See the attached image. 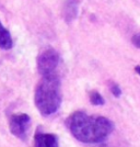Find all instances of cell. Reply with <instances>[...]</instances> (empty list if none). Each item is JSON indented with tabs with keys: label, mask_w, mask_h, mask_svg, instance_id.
<instances>
[{
	"label": "cell",
	"mask_w": 140,
	"mask_h": 147,
	"mask_svg": "<svg viewBox=\"0 0 140 147\" xmlns=\"http://www.w3.org/2000/svg\"><path fill=\"white\" fill-rule=\"evenodd\" d=\"M78 3L77 0H68L65 6V18L67 21H71L73 18H76L77 11H78Z\"/></svg>",
	"instance_id": "cell-7"
},
{
	"label": "cell",
	"mask_w": 140,
	"mask_h": 147,
	"mask_svg": "<svg viewBox=\"0 0 140 147\" xmlns=\"http://www.w3.org/2000/svg\"><path fill=\"white\" fill-rule=\"evenodd\" d=\"M98 147H109L107 145H104V144H102V145H100V146H98Z\"/></svg>",
	"instance_id": "cell-12"
},
{
	"label": "cell",
	"mask_w": 140,
	"mask_h": 147,
	"mask_svg": "<svg viewBox=\"0 0 140 147\" xmlns=\"http://www.w3.org/2000/svg\"><path fill=\"white\" fill-rule=\"evenodd\" d=\"M131 42L134 44L136 47H138L140 49V34H136L133 36V40H131Z\"/></svg>",
	"instance_id": "cell-10"
},
{
	"label": "cell",
	"mask_w": 140,
	"mask_h": 147,
	"mask_svg": "<svg viewBox=\"0 0 140 147\" xmlns=\"http://www.w3.org/2000/svg\"><path fill=\"white\" fill-rule=\"evenodd\" d=\"M59 65V55L54 49H46L37 57V70L42 77H49L57 75V67Z\"/></svg>",
	"instance_id": "cell-3"
},
{
	"label": "cell",
	"mask_w": 140,
	"mask_h": 147,
	"mask_svg": "<svg viewBox=\"0 0 140 147\" xmlns=\"http://www.w3.org/2000/svg\"><path fill=\"white\" fill-rule=\"evenodd\" d=\"M71 134L82 143H101L113 132L114 125L110 119L89 115L82 111L72 113L66 120Z\"/></svg>",
	"instance_id": "cell-1"
},
{
	"label": "cell",
	"mask_w": 140,
	"mask_h": 147,
	"mask_svg": "<svg viewBox=\"0 0 140 147\" xmlns=\"http://www.w3.org/2000/svg\"><path fill=\"white\" fill-rule=\"evenodd\" d=\"M135 71L140 76V66H136V67H135Z\"/></svg>",
	"instance_id": "cell-11"
},
{
	"label": "cell",
	"mask_w": 140,
	"mask_h": 147,
	"mask_svg": "<svg viewBox=\"0 0 140 147\" xmlns=\"http://www.w3.org/2000/svg\"><path fill=\"white\" fill-rule=\"evenodd\" d=\"M110 90L112 92V94L116 97V98H119L121 97V94H122V89H121V87L118 86L117 84L115 82H111L110 84Z\"/></svg>",
	"instance_id": "cell-9"
},
{
	"label": "cell",
	"mask_w": 140,
	"mask_h": 147,
	"mask_svg": "<svg viewBox=\"0 0 140 147\" xmlns=\"http://www.w3.org/2000/svg\"><path fill=\"white\" fill-rule=\"evenodd\" d=\"M90 102H91L93 105H103V104L105 103L103 97H102L98 91L90 92Z\"/></svg>",
	"instance_id": "cell-8"
},
{
	"label": "cell",
	"mask_w": 140,
	"mask_h": 147,
	"mask_svg": "<svg viewBox=\"0 0 140 147\" xmlns=\"http://www.w3.org/2000/svg\"><path fill=\"white\" fill-rule=\"evenodd\" d=\"M13 46V41L10 32L0 22V49H11Z\"/></svg>",
	"instance_id": "cell-6"
},
{
	"label": "cell",
	"mask_w": 140,
	"mask_h": 147,
	"mask_svg": "<svg viewBox=\"0 0 140 147\" xmlns=\"http://www.w3.org/2000/svg\"><path fill=\"white\" fill-rule=\"evenodd\" d=\"M33 147H59L58 137L55 134L37 132L34 136Z\"/></svg>",
	"instance_id": "cell-5"
},
{
	"label": "cell",
	"mask_w": 140,
	"mask_h": 147,
	"mask_svg": "<svg viewBox=\"0 0 140 147\" xmlns=\"http://www.w3.org/2000/svg\"><path fill=\"white\" fill-rule=\"evenodd\" d=\"M34 102L37 110L44 117L52 115L58 111L61 104L60 80L58 75L42 77L35 89Z\"/></svg>",
	"instance_id": "cell-2"
},
{
	"label": "cell",
	"mask_w": 140,
	"mask_h": 147,
	"mask_svg": "<svg viewBox=\"0 0 140 147\" xmlns=\"http://www.w3.org/2000/svg\"><path fill=\"white\" fill-rule=\"evenodd\" d=\"M31 127L30 115L21 113V114H13L9 120V129L11 134L18 137L19 140H25L27 137L29 131Z\"/></svg>",
	"instance_id": "cell-4"
}]
</instances>
